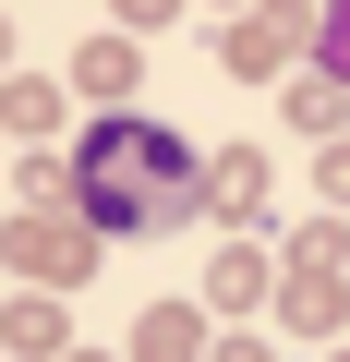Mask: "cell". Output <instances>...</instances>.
<instances>
[{
    "label": "cell",
    "instance_id": "6da1fadb",
    "mask_svg": "<svg viewBox=\"0 0 350 362\" xmlns=\"http://www.w3.org/2000/svg\"><path fill=\"white\" fill-rule=\"evenodd\" d=\"M326 61H338V73H350V13H338V25H326Z\"/></svg>",
    "mask_w": 350,
    "mask_h": 362
}]
</instances>
